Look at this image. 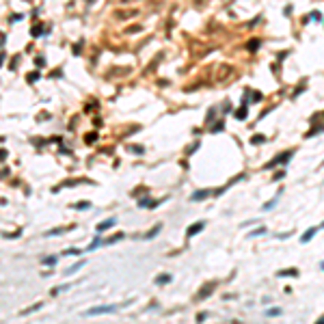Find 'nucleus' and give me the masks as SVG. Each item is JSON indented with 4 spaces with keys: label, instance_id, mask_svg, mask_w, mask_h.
<instances>
[{
    "label": "nucleus",
    "instance_id": "nucleus-1",
    "mask_svg": "<svg viewBox=\"0 0 324 324\" xmlns=\"http://www.w3.org/2000/svg\"><path fill=\"white\" fill-rule=\"evenodd\" d=\"M117 311V305H104V307H93L89 311H84L82 316H100V313H113Z\"/></svg>",
    "mask_w": 324,
    "mask_h": 324
},
{
    "label": "nucleus",
    "instance_id": "nucleus-2",
    "mask_svg": "<svg viewBox=\"0 0 324 324\" xmlns=\"http://www.w3.org/2000/svg\"><path fill=\"white\" fill-rule=\"evenodd\" d=\"M292 156H294V151L290 149V151H285V154H283V156H279V158H275L272 162H268V164H266V169H275L277 164H281V162H287V160H290Z\"/></svg>",
    "mask_w": 324,
    "mask_h": 324
},
{
    "label": "nucleus",
    "instance_id": "nucleus-3",
    "mask_svg": "<svg viewBox=\"0 0 324 324\" xmlns=\"http://www.w3.org/2000/svg\"><path fill=\"white\" fill-rule=\"evenodd\" d=\"M203 227H205V223H195L192 227H188V229H186V236H188V238H190V236H197Z\"/></svg>",
    "mask_w": 324,
    "mask_h": 324
},
{
    "label": "nucleus",
    "instance_id": "nucleus-4",
    "mask_svg": "<svg viewBox=\"0 0 324 324\" xmlns=\"http://www.w3.org/2000/svg\"><path fill=\"white\" fill-rule=\"evenodd\" d=\"M316 231H318L316 227H311V229H307V231H305V233L300 236V242H303V244H307V242H309V240H311V238L316 236Z\"/></svg>",
    "mask_w": 324,
    "mask_h": 324
},
{
    "label": "nucleus",
    "instance_id": "nucleus-5",
    "mask_svg": "<svg viewBox=\"0 0 324 324\" xmlns=\"http://www.w3.org/2000/svg\"><path fill=\"white\" fill-rule=\"evenodd\" d=\"M208 195H210V190H197V192L190 195V201H201V199H205Z\"/></svg>",
    "mask_w": 324,
    "mask_h": 324
},
{
    "label": "nucleus",
    "instance_id": "nucleus-6",
    "mask_svg": "<svg viewBox=\"0 0 324 324\" xmlns=\"http://www.w3.org/2000/svg\"><path fill=\"white\" fill-rule=\"evenodd\" d=\"M279 277H298V270L296 268H287V270H281Z\"/></svg>",
    "mask_w": 324,
    "mask_h": 324
},
{
    "label": "nucleus",
    "instance_id": "nucleus-7",
    "mask_svg": "<svg viewBox=\"0 0 324 324\" xmlns=\"http://www.w3.org/2000/svg\"><path fill=\"white\" fill-rule=\"evenodd\" d=\"M113 225H115V218L106 221V223H100V225H97V231H106V229H110Z\"/></svg>",
    "mask_w": 324,
    "mask_h": 324
},
{
    "label": "nucleus",
    "instance_id": "nucleus-8",
    "mask_svg": "<svg viewBox=\"0 0 324 324\" xmlns=\"http://www.w3.org/2000/svg\"><path fill=\"white\" fill-rule=\"evenodd\" d=\"M236 119H240V121L246 119V106H242V108H238V110H236Z\"/></svg>",
    "mask_w": 324,
    "mask_h": 324
},
{
    "label": "nucleus",
    "instance_id": "nucleus-9",
    "mask_svg": "<svg viewBox=\"0 0 324 324\" xmlns=\"http://www.w3.org/2000/svg\"><path fill=\"white\" fill-rule=\"evenodd\" d=\"M82 264H84V262H78L76 266H71V268H67V270H65V272H67V275H74V272H78V270H80V268H82Z\"/></svg>",
    "mask_w": 324,
    "mask_h": 324
},
{
    "label": "nucleus",
    "instance_id": "nucleus-10",
    "mask_svg": "<svg viewBox=\"0 0 324 324\" xmlns=\"http://www.w3.org/2000/svg\"><path fill=\"white\" fill-rule=\"evenodd\" d=\"M281 313H283V311H281L279 307H272V309H268V311H266V316H270V318H275V316H281Z\"/></svg>",
    "mask_w": 324,
    "mask_h": 324
},
{
    "label": "nucleus",
    "instance_id": "nucleus-11",
    "mask_svg": "<svg viewBox=\"0 0 324 324\" xmlns=\"http://www.w3.org/2000/svg\"><path fill=\"white\" fill-rule=\"evenodd\" d=\"M266 233V227H259V229H255V231L249 233V238H257V236H264Z\"/></svg>",
    "mask_w": 324,
    "mask_h": 324
},
{
    "label": "nucleus",
    "instance_id": "nucleus-12",
    "mask_svg": "<svg viewBox=\"0 0 324 324\" xmlns=\"http://www.w3.org/2000/svg\"><path fill=\"white\" fill-rule=\"evenodd\" d=\"M160 229H162V225H156V227H154V229H151V231H149V233H147L145 238H156V236L160 233Z\"/></svg>",
    "mask_w": 324,
    "mask_h": 324
},
{
    "label": "nucleus",
    "instance_id": "nucleus-13",
    "mask_svg": "<svg viewBox=\"0 0 324 324\" xmlns=\"http://www.w3.org/2000/svg\"><path fill=\"white\" fill-rule=\"evenodd\" d=\"M63 231H67V227H59V229H52V231H48L46 236H56V233H63Z\"/></svg>",
    "mask_w": 324,
    "mask_h": 324
},
{
    "label": "nucleus",
    "instance_id": "nucleus-14",
    "mask_svg": "<svg viewBox=\"0 0 324 324\" xmlns=\"http://www.w3.org/2000/svg\"><path fill=\"white\" fill-rule=\"evenodd\" d=\"M275 205H277V197H275V199H272V201H268V203H266V205H264V210H266V212H268V210H272V208H275Z\"/></svg>",
    "mask_w": 324,
    "mask_h": 324
},
{
    "label": "nucleus",
    "instance_id": "nucleus-15",
    "mask_svg": "<svg viewBox=\"0 0 324 324\" xmlns=\"http://www.w3.org/2000/svg\"><path fill=\"white\" fill-rule=\"evenodd\" d=\"M169 281H171V277H169V275H162V277H158V279H156V283H169Z\"/></svg>",
    "mask_w": 324,
    "mask_h": 324
},
{
    "label": "nucleus",
    "instance_id": "nucleus-16",
    "mask_svg": "<svg viewBox=\"0 0 324 324\" xmlns=\"http://www.w3.org/2000/svg\"><path fill=\"white\" fill-rule=\"evenodd\" d=\"M65 255H80V251H78V249H67Z\"/></svg>",
    "mask_w": 324,
    "mask_h": 324
},
{
    "label": "nucleus",
    "instance_id": "nucleus-17",
    "mask_svg": "<svg viewBox=\"0 0 324 324\" xmlns=\"http://www.w3.org/2000/svg\"><path fill=\"white\" fill-rule=\"evenodd\" d=\"M43 264H52V266H54V264H56V257H46Z\"/></svg>",
    "mask_w": 324,
    "mask_h": 324
},
{
    "label": "nucleus",
    "instance_id": "nucleus-18",
    "mask_svg": "<svg viewBox=\"0 0 324 324\" xmlns=\"http://www.w3.org/2000/svg\"><path fill=\"white\" fill-rule=\"evenodd\" d=\"M253 143L257 145V143H264V136H253Z\"/></svg>",
    "mask_w": 324,
    "mask_h": 324
},
{
    "label": "nucleus",
    "instance_id": "nucleus-19",
    "mask_svg": "<svg viewBox=\"0 0 324 324\" xmlns=\"http://www.w3.org/2000/svg\"><path fill=\"white\" fill-rule=\"evenodd\" d=\"M205 318H208V313H205V311H201V313L197 316V320H199V322H201V320H205Z\"/></svg>",
    "mask_w": 324,
    "mask_h": 324
},
{
    "label": "nucleus",
    "instance_id": "nucleus-20",
    "mask_svg": "<svg viewBox=\"0 0 324 324\" xmlns=\"http://www.w3.org/2000/svg\"><path fill=\"white\" fill-rule=\"evenodd\" d=\"M318 322H320V324H324V316H320V320H318Z\"/></svg>",
    "mask_w": 324,
    "mask_h": 324
},
{
    "label": "nucleus",
    "instance_id": "nucleus-21",
    "mask_svg": "<svg viewBox=\"0 0 324 324\" xmlns=\"http://www.w3.org/2000/svg\"><path fill=\"white\" fill-rule=\"evenodd\" d=\"M322 227H324V223H322Z\"/></svg>",
    "mask_w": 324,
    "mask_h": 324
}]
</instances>
